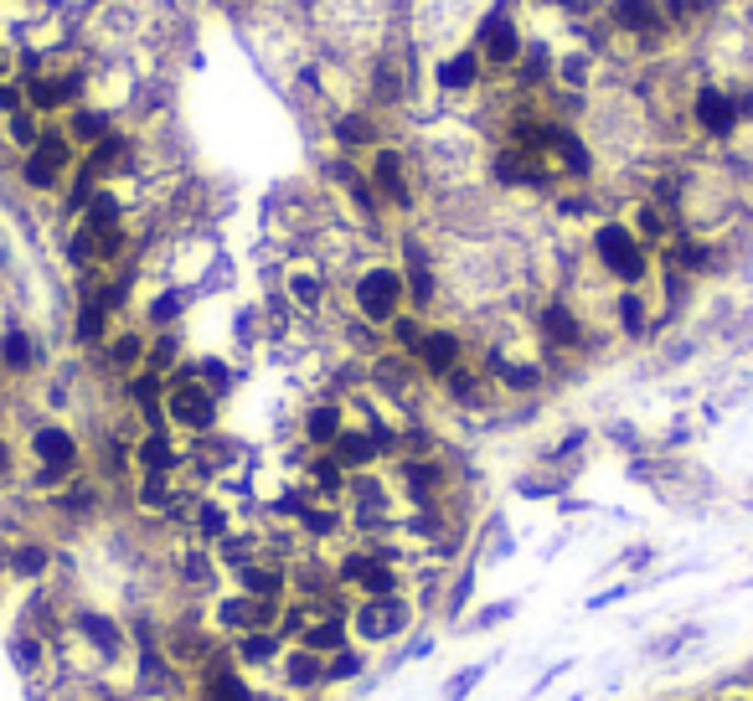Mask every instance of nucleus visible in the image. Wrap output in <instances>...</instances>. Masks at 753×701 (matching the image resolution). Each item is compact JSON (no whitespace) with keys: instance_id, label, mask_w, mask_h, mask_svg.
I'll return each instance as SVG.
<instances>
[{"instance_id":"obj_1","label":"nucleus","mask_w":753,"mask_h":701,"mask_svg":"<svg viewBox=\"0 0 753 701\" xmlns=\"http://www.w3.org/2000/svg\"><path fill=\"white\" fill-rule=\"evenodd\" d=\"M594 258H599V269L619 284H640V279L651 274V248L634 238L630 223H599L594 227Z\"/></svg>"},{"instance_id":"obj_2","label":"nucleus","mask_w":753,"mask_h":701,"mask_svg":"<svg viewBox=\"0 0 753 701\" xmlns=\"http://www.w3.org/2000/svg\"><path fill=\"white\" fill-rule=\"evenodd\" d=\"M351 299H357L361 320H372L376 330H387L397 315H403V305H408V284H403L397 269L376 263V269H361V279L351 284Z\"/></svg>"},{"instance_id":"obj_3","label":"nucleus","mask_w":753,"mask_h":701,"mask_svg":"<svg viewBox=\"0 0 753 701\" xmlns=\"http://www.w3.org/2000/svg\"><path fill=\"white\" fill-rule=\"evenodd\" d=\"M475 47H480V63L491 72H516L521 52H527V36H521V26H516V16H512V0H496V5L480 16Z\"/></svg>"},{"instance_id":"obj_4","label":"nucleus","mask_w":753,"mask_h":701,"mask_svg":"<svg viewBox=\"0 0 753 701\" xmlns=\"http://www.w3.org/2000/svg\"><path fill=\"white\" fill-rule=\"evenodd\" d=\"M166 423L187 428V433H206L217 423V397L196 382V366H176L166 376Z\"/></svg>"},{"instance_id":"obj_5","label":"nucleus","mask_w":753,"mask_h":701,"mask_svg":"<svg viewBox=\"0 0 753 701\" xmlns=\"http://www.w3.org/2000/svg\"><path fill=\"white\" fill-rule=\"evenodd\" d=\"M604 16H609L615 32L634 36V47L645 52V57H655L671 42V21L661 16V0H609Z\"/></svg>"},{"instance_id":"obj_6","label":"nucleus","mask_w":753,"mask_h":701,"mask_svg":"<svg viewBox=\"0 0 753 701\" xmlns=\"http://www.w3.org/2000/svg\"><path fill=\"white\" fill-rule=\"evenodd\" d=\"M351 624H357V634L367 645H382V640H397L413 624V603L403 593H382V599L361 603L357 614H351Z\"/></svg>"},{"instance_id":"obj_7","label":"nucleus","mask_w":753,"mask_h":701,"mask_svg":"<svg viewBox=\"0 0 753 701\" xmlns=\"http://www.w3.org/2000/svg\"><path fill=\"white\" fill-rule=\"evenodd\" d=\"M367 181L376 186V196L387 206H397V212H413V181H408V160H403V150H393V145H376L372 160H367Z\"/></svg>"},{"instance_id":"obj_8","label":"nucleus","mask_w":753,"mask_h":701,"mask_svg":"<svg viewBox=\"0 0 753 701\" xmlns=\"http://www.w3.org/2000/svg\"><path fill=\"white\" fill-rule=\"evenodd\" d=\"M692 124H697V135H707L712 145L738 135V109L728 99V88L722 83H697L692 93Z\"/></svg>"},{"instance_id":"obj_9","label":"nucleus","mask_w":753,"mask_h":701,"mask_svg":"<svg viewBox=\"0 0 753 701\" xmlns=\"http://www.w3.org/2000/svg\"><path fill=\"white\" fill-rule=\"evenodd\" d=\"M418 372L424 376H439L445 382L454 366L464 361V341H460V330H445V326H428V336H424V346H418Z\"/></svg>"},{"instance_id":"obj_10","label":"nucleus","mask_w":753,"mask_h":701,"mask_svg":"<svg viewBox=\"0 0 753 701\" xmlns=\"http://www.w3.org/2000/svg\"><path fill=\"white\" fill-rule=\"evenodd\" d=\"M181 449H176L171 428H150L139 444H130V464H135L139 475H171V470H181Z\"/></svg>"},{"instance_id":"obj_11","label":"nucleus","mask_w":753,"mask_h":701,"mask_svg":"<svg viewBox=\"0 0 753 701\" xmlns=\"http://www.w3.org/2000/svg\"><path fill=\"white\" fill-rule=\"evenodd\" d=\"M32 460L47 464V470H78V460H83V449H78V439H72L63 423H42L32 433Z\"/></svg>"},{"instance_id":"obj_12","label":"nucleus","mask_w":753,"mask_h":701,"mask_svg":"<svg viewBox=\"0 0 753 701\" xmlns=\"http://www.w3.org/2000/svg\"><path fill=\"white\" fill-rule=\"evenodd\" d=\"M537 336H542L552 351H578L588 330H583V320L563 305V299H548V305L537 309Z\"/></svg>"},{"instance_id":"obj_13","label":"nucleus","mask_w":753,"mask_h":701,"mask_svg":"<svg viewBox=\"0 0 753 701\" xmlns=\"http://www.w3.org/2000/svg\"><path fill=\"white\" fill-rule=\"evenodd\" d=\"M336 583H357L367 599H382V593H397V567L382 557H346Z\"/></svg>"},{"instance_id":"obj_14","label":"nucleus","mask_w":753,"mask_h":701,"mask_svg":"<svg viewBox=\"0 0 753 701\" xmlns=\"http://www.w3.org/2000/svg\"><path fill=\"white\" fill-rule=\"evenodd\" d=\"M83 166L99 176V181H109V176H124L130 166H135V139L124 135V129L103 135L99 145H88V150H83Z\"/></svg>"},{"instance_id":"obj_15","label":"nucleus","mask_w":753,"mask_h":701,"mask_svg":"<svg viewBox=\"0 0 753 701\" xmlns=\"http://www.w3.org/2000/svg\"><path fill=\"white\" fill-rule=\"evenodd\" d=\"M330 139L341 150H376L382 145V120H376L372 109H346V114L330 120Z\"/></svg>"},{"instance_id":"obj_16","label":"nucleus","mask_w":753,"mask_h":701,"mask_svg":"<svg viewBox=\"0 0 753 701\" xmlns=\"http://www.w3.org/2000/svg\"><path fill=\"white\" fill-rule=\"evenodd\" d=\"M480 72H485V63H480V47L470 42V47L449 52L445 63H439L434 83H439V93H475V88H480Z\"/></svg>"},{"instance_id":"obj_17","label":"nucleus","mask_w":753,"mask_h":701,"mask_svg":"<svg viewBox=\"0 0 753 701\" xmlns=\"http://www.w3.org/2000/svg\"><path fill=\"white\" fill-rule=\"evenodd\" d=\"M63 129H68V139L78 150H88V145H99L103 135H114V114H109L103 103H72Z\"/></svg>"},{"instance_id":"obj_18","label":"nucleus","mask_w":753,"mask_h":701,"mask_svg":"<svg viewBox=\"0 0 753 701\" xmlns=\"http://www.w3.org/2000/svg\"><path fill=\"white\" fill-rule=\"evenodd\" d=\"M206 701H254L248 681L238 676V660L233 655H212L206 660Z\"/></svg>"},{"instance_id":"obj_19","label":"nucleus","mask_w":753,"mask_h":701,"mask_svg":"<svg viewBox=\"0 0 753 701\" xmlns=\"http://www.w3.org/2000/svg\"><path fill=\"white\" fill-rule=\"evenodd\" d=\"M326 454H336V464H346L351 475H361V470H372V464L382 460V449H376V439L367 428H341V439H336Z\"/></svg>"},{"instance_id":"obj_20","label":"nucleus","mask_w":753,"mask_h":701,"mask_svg":"<svg viewBox=\"0 0 753 701\" xmlns=\"http://www.w3.org/2000/svg\"><path fill=\"white\" fill-rule=\"evenodd\" d=\"M72 166H63L57 155H47L42 145L36 150H26V160H21V181H26V191H42V196H52V191L68 181Z\"/></svg>"},{"instance_id":"obj_21","label":"nucleus","mask_w":753,"mask_h":701,"mask_svg":"<svg viewBox=\"0 0 753 701\" xmlns=\"http://www.w3.org/2000/svg\"><path fill=\"white\" fill-rule=\"evenodd\" d=\"M552 160H558V171L567 176V181H588L594 176V150L583 145V135L578 129H567L563 124V135H558V145H552Z\"/></svg>"},{"instance_id":"obj_22","label":"nucleus","mask_w":753,"mask_h":701,"mask_svg":"<svg viewBox=\"0 0 753 701\" xmlns=\"http://www.w3.org/2000/svg\"><path fill=\"white\" fill-rule=\"evenodd\" d=\"M238 588L248 599H284V588H290V573L279 563H243L238 567Z\"/></svg>"},{"instance_id":"obj_23","label":"nucleus","mask_w":753,"mask_h":701,"mask_svg":"<svg viewBox=\"0 0 753 701\" xmlns=\"http://www.w3.org/2000/svg\"><path fill=\"white\" fill-rule=\"evenodd\" d=\"M403 490H408L413 506H434V500H439V490H445V470L428 460V454H424V460H408V464H403Z\"/></svg>"},{"instance_id":"obj_24","label":"nucleus","mask_w":753,"mask_h":701,"mask_svg":"<svg viewBox=\"0 0 753 701\" xmlns=\"http://www.w3.org/2000/svg\"><path fill=\"white\" fill-rule=\"evenodd\" d=\"M78 227H88V233H114V227H124V202L109 186H99L88 196L83 212H78Z\"/></svg>"},{"instance_id":"obj_25","label":"nucleus","mask_w":753,"mask_h":701,"mask_svg":"<svg viewBox=\"0 0 753 701\" xmlns=\"http://www.w3.org/2000/svg\"><path fill=\"white\" fill-rule=\"evenodd\" d=\"M145 351H150V346H145V336H139V330H120L114 341L103 346V361H109V372L135 376L139 366H145Z\"/></svg>"},{"instance_id":"obj_26","label":"nucleus","mask_w":753,"mask_h":701,"mask_svg":"<svg viewBox=\"0 0 753 701\" xmlns=\"http://www.w3.org/2000/svg\"><path fill=\"white\" fill-rule=\"evenodd\" d=\"M341 428H346L341 403H315V408L305 412V439L315 449H330L336 439H341Z\"/></svg>"},{"instance_id":"obj_27","label":"nucleus","mask_w":753,"mask_h":701,"mask_svg":"<svg viewBox=\"0 0 753 701\" xmlns=\"http://www.w3.org/2000/svg\"><path fill=\"white\" fill-rule=\"evenodd\" d=\"M233 660H238V666H254V670L274 666V660H279V634L274 630H243Z\"/></svg>"},{"instance_id":"obj_28","label":"nucleus","mask_w":753,"mask_h":701,"mask_svg":"<svg viewBox=\"0 0 753 701\" xmlns=\"http://www.w3.org/2000/svg\"><path fill=\"white\" fill-rule=\"evenodd\" d=\"M284 676H290V691H315V686H326V660L300 645V651L284 660Z\"/></svg>"},{"instance_id":"obj_29","label":"nucleus","mask_w":753,"mask_h":701,"mask_svg":"<svg viewBox=\"0 0 753 701\" xmlns=\"http://www.w3.org/2000/svg\"><path fill=\"white\" fill-rule=\"evenodd\" d=\"M310 485H315V496L336 500V496H346V490H351V470H346V464H336V454H321V460H315V470H310Z\"/></svg>"},{"instance_id":"obj_30","label":"nucleus","mask_w":753,"mask_h":701,"mask_svg":"<svg viewBox=\"0 0 753 701\" xmlns=\"http://www.w3.org/2000/svg\"><path fill=\"white\" fill-rule=\"evenodd\" d=\"M109 309L93 299V294H83V305H78V326H72V336H78V346H103V336H109Z\"/></svg>"},{"instance_id":"obj_31","label":"nucleus","mask_w":753,"mask_h":701,"mask_svg":"<svg viewBox=\"0 0 753 701\" xmlns=\"http://www.w3.org/2000/svg\"><path fill=\"white\" fill-rule=\"evenodd\" d=\"M300 645H305V651H315V655L346 651V619H315V624H305Z\"/></svg>"},{"instance_id":"obj_32","label":"nucleus","mask_w":753,"mask_h":701,"mask_svg":"<svg viewBox=\"0 0 753 701\" xmlns=\"http://www.w3.org/2000/svg\"><path fill=\"white\" fill-rule=\"evenodd\" d=\"M78 630H83L88 640L99 645V655H120V651H124V630L114 624V619L93 614V609H83V614H78Z\"/></svg>"},{"instance_id":"obj_33","label":"nucleus","mask_w":753,"mask_h":701,"mask_svg":"<svg viewBox=\"0 0 753 701\" xmlns=\"http://www.w3.org/2000/svg\"><path fill=\"white\" fill-rule=\"evenodd\" d=\"M191 531H196L202 542H223L227 531H233V516H227V506H217V500H196V511H191Z\"/></svg>"},{"instance_id":"obj_34","label":"nucleus","mask_w":753,"mask_h":701,"mask_svg":"<svg viewBox=\"0 0 753 701\" xmlns=\"http://www.w3.org/2000/svg\"><path fill=\"white\" fill-rule=\"evenodd\" d=\"M588 78H594V57H588V52H567L563 63H558V68H552V83L558 88H567V93H583V88H588Z\"/></svg>"},{"instance_id":"obj_35","label":"nucleus","mask_w":753,"mask_h":701,"mask_svg":"<svg viewBox=\"0 0 753 701\" xmlns=\"http://www.w3.org/2000/svg\"><path fill=\"white\" fill-rule=\"evenodd\" d=\"M290 299L300 309H310V315H315V309H326V279L315 274V269H294V274H290Z\"/></svg>"},{"instance_id":"obj_36","label":"nucleus","mask_w":753,"mask_h":701,"mask_svg":"<svg viewBox=\"0 0 753 701\" xmlns=\"http://www.w3.org/2000/svg\"><path fill=\"white\" fill-rule=\"evenodd\" d=\"M42 129H47V120H42L36 109H16V114H5V139H11L16 150H36Z\"/></svg>"},{"instance_id":"obj_37","label":"nucleus","mask_w":753,"mask_h":701,"mask_svg":"<svg viewBox=\"0 0 753 701\" xmlns=\"http://www.w3.org/2000/svg\"><path fill=\"white\" fill-rule=\"evenodd\" d=\"M135 500H139V511H171L176 506V485H171V475H139V490H135Z\"/></svg>"},{"instance_id":"obj_38","label":"nucleus","mask_w":753,"mask_h":701,"mask_svg":"<svg viewBox=\"0 0 753 701\" xmlns=\"http://www.w3.org/2000/svg\"><path fill=\"white\" fill-rule=\"evenodd\" d=\"M387 330H393V341H397V351H403V357H418V346H424V336H428L424 315H408V309H403Z\"/></svg>"},{"instance_id":"obj_39","label":"nucleus","mask_w":753,"mask_h":701,"mask_svg":"<svg viewBox=\"0 0 753 701\" xmlns=\"http://www.w3.org/2000/svg\"><path fill=\"white\" fill-rule=\"evenodd\" d=\"M0 366H5V372H26V366H32L26 330H5V336H0Z\"/></svg>"},{"instance_id":"obj_40","label":"nucleus","mask_w":753,"mask_h":701,"mask_svg":"<svg viewBox=\"0 0 753 701\" xmlns=\"http://www.w3.org/2000/svg\"><path fill=\"white\" fill-rule=\"evenodd\" d=\"M445 387H449V397H454V403H470V408H475V403H485V387H480V376L470 372L464 361L445 376Z\"/></svg>"},{"instance_id":"obj_41","label":"nucleus","mask_w":753,"mask_h":701,"mask_svg":"<svg viewBox=\"0 0 753 701\" xmlns=\"http://www.w3.org/2000/svg\"><path fill=\"white\" fill-rule=\"evenodd\" d=\"M300 521H305L310 536H336V531L346 527V516L336 511V506H305V511H300Z\"/></svg>"},{"instance_id":"obj_42","label":"nucleus","mask_w":753,"mask_h":701,"mask_svg":"<svg viewBox=\"0 0 753 701\" xmlns=\"http://www.w3.org/2000/svg\"><path fill=\"white\" fill-rule=\"evenodd\" d=\"M11 567H16V573H26V578L47 573V567H52L47 542H26V547H16V552H11Z\"/></svg>"},{"instance_id":"obj_43","label":"nucleus","mask_w":753,"mask_h":701,"mask_svg":"<svg viewBox=\"0 0 753 701\" xmlns=\"http://www.w3.org/2000/svg\"><path fill=\"white\" fill-rule=\"evenodd\" d=\"M176 357H181V341L176 336H160V341L145 351V372H160V376H171L176 372Z\"/></svg>"},{"instance_id":"obj_44","label":"nucleus","mask_w":753,"mask_h":701,"mask_svg":"<svg viewBox=\"0 0 753 701\" xmlns=\"http://www.w3.org/2000/svg\"><path fill=\"white\" fill-rule=\"evenodd\" d=\"M615 315H619V326L630 330V336H640V330H645V299H640V294H634V290H625V294H619Z\"/></svg>"},{"instance_id":"obj_45","label":"nucleus","mask_w":753,"mask_h":701,"mask_svg":"<svg viewBox=\"0 0 753 701\" xmlns=\"http://www.w3.org/2000/svg\"><path fill=\"white\" fill-rule=\"evenodd\" d=\"M661 16H666L671 26H692V21L707 16V0H661Z\"/></svg>"},{"instance_id":"obj_46","label":"nucleus","mask_w":753,"mask_h":701,"mask_svg":"<svg viewBox=\"0 0 753 701\" xmlns=\"http://www.w3.org/2000/svg\"><path fill=\"white\" fill-rule=\"evenodd\" d=\"M181 309H187V299H181V294H160V299H155L150 305V326L155 330H166V326H176V320H181Z\"/></svg>"},{"instance_id":"obj_47","label":"nucleus","mask_w":753,"mask_h":701,"mask_svg":"<svg viewBox=\"0 0 753 701\" xmlns=\"http://www.w3.org/2000/svg\"><path fill=\"white\" fill-rule=\"evenodd\" d=\"M351 676H361V655L357 651H336L326 660V681L336 686V681H351Z\"/></svg>"},{"instance_id":"obj_48","label":"nucleus","mask_w":753,"mask_h":701,"mask_svg":"<svg viewBox=\"0 0 753 701\" xmlns=\"http://www.w3.org/2000/svg\"><path fill=\"white\" fill-rule=\"evenodd\" d=\"M26 109V78H5L0 72V114H16Z\"/></svg>"},{"instance_id":"obj_49","label":"nucleus","mask_w":753,"mask_h":701,"mask_svg":"<svg viewBox=\"0 0 753 701\" xmlns=\"http://www.w3.org/2000/svg\"><path fill=\"white\" fill-rule=\"evenodd\" d=\"M16 666L26 670V676L42 666V640H36V634H16Z\"/></svg>"},{"instance_id":"obj_50","label":"nucleus","mask_w":753,"mask_h":701,"mask_svg":"<svg viewBox=\"0 0 753 701\" xmlns=\"http://www.w3.org/2000/svg\"><path fill=\"white\" fill-rule=\"evenodd\" d=\"M531 5H548V11H567V16H594L599 0H531Z\"/></svg>"},{"instance_id":"obj_51","label":"nucleus","mask_w":753,"mask_h":701,"mask_svg":"<svg viewBox=\"0 0 753 701\" xmlns=\"http://www.w3.org/2000/svg\"><path fill=\"white\" fill-rule=\"evenodd\" d=\"M558 212H563V217H594V212H599V202L583 191V196H563V202H558Z\"/></svg>"},{"instance_id":"obj_52","label":"nucleus","mask_w":753,"mask_h":701,"mask_svg":"<svg viewBox=\"0 0 753 701\" xmlns=\"http://www.w3.org/2000/svg\"><path fill=\"white\" fill-rule=\"evenodd\" d=\"M728 99H733V109H738V124L743 120L753 124V83H733L728 88Z\"/></svg>"},{"instance_id":"obj_53","label":"nucleus","mask_w":753,"mask_h":701,"mask_svg":"<svg viewBox=\"0 0 753 701\" xmlns=\"http://www.w3.org/2000/svg\"><path fill=\"white\" fill-rule=\"evenodd\" d=\"M254 701H274V697H263V691H254Z\"/></svg>"},{"instance_id":"obj_54","label":"nucleus","mask_w":753,"mask_h":701,"mask_svg":"<svg viewBox=\"0 0 753 701\" xmlns=\"http://www.w3.org/2000/svg\"><path fill=\"white\" fill-rule=\"evenodd\" d=\"M5 475H11V470H0V485H5Z\"/></svg>"},{"instance_id":"obj_55","label":"nucleus","mask_w":753,"mask_h":701,"mask_svg":"<svg viewBox=\"0 0 753 701\" xmlns=\"http://www.w3.org/2000/svg\"><path fill=\"white\" fill-rule=\"evenodd\" d=\"M733 701H753V697H733Z\"/></svg>"}]
</instances>
